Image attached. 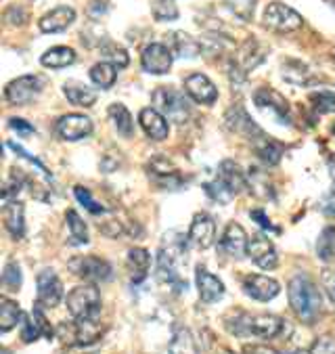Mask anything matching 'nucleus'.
Segmentation results:
<instances>
[{
  "label": "nucleus",
  "instance_id": "obj_44",
  "mask_svg": "<svg viewBox=\"0 0 335 354\" xmlns=\"http://www.w3.org/2000/svg\"><path fill=\"white\" fill-rule=\"evenodd\" d=\"M74 193H76L78 201H80L88 212H90V214H103V212H105V207L93 199V195H90V191H88V189H84V187H76V189H74Z\"/></svg>",
  "mask_w": 335,
  "mask_h": 354
},
{
  "label": "nucleus",
  "instance_id": "obj_10",
  "mask_svg": "<svg viewBox=\"0 0 335 354\" xmlns=\"http://www.w3.org/2000/svg\"><path fill=\"white\" fill-rule=\"evenodd\" d=\"M243 290L249 298L258 300V302H268L279 296L281 286L271 279V277H264V274H247L243 279Z\"/></svg>",
  "mask_w": 335,
  "mask_h": 354
},
{
  "label": "nucleus",
  "instance_id": "obj_45",
  "mask_svg": "<svg viewBox=\"0 0 335 354\" xmlns=\"http://www.w3.org/2000/svg\"><path fill=\"white\" fill-rule=\"evenodd\" d=\"M310 354H335V335H323L310 346Z\"/></svg>",
  "mask_w": 335,
  "mask_h": 354
},
{
  "label": "nucleus",
  "instance_id": "obj_11",
  "mask_svg": "<svg viewBox=\"0 0 335 354\" xmlns=\"http://www.w3.org/2000/svg\"><path fill=\"white\" fill-rule=\"evenodd\" d=\"M38 288V304L44 308H55L63 300V286L52 270H42L36 281Z\"/></svg>",
  "mask_w": 335,
  "mask_h": 354
},
{
  "label": "nucleus",
  "instance_id": "obj_7",
  "mask_svg": "<svg viewBox=\"0 0 335 354\" xmlns=\"http://www.w3.org/2000/svg\"><path fill=\"white\" fill-rule=\"evenodd\" d=\"M42 86H44V82L40 76H21L7 84L5 97L13 105H26L42 93Z\"/></svg>",
  "mask_w": 335,
  "mask_h": 354
},
{
  "label": "nucleus",
  "instance_id": "obj_51",
  "mask_svg": "<svg viewBox=\"0 0 335 354\" xmlns=\"http://www.w3.org/2000/svg\"><path fill=\"white\" fill-rule=\"evenodd\" d=\"M243 354H277L273 348H268V346H247L243 350Z\"/></svg>",
  "mask_w": 335,
  "mask_h": 354
},
{
  "label": "nucleus",
  "instance_id": "obj_27",
  "mask_svg": "<svg viewBox=\"0 0 335 354\" xmlns=\"http://www.w3.org/2000/svg\"><path fill=\"white\" fill-rule=\"evenodd\" d=\"M168 48L172 50V55H176V57H186V59H191V57H197L199 53H201V44L197 42V40H193L189 34H184V32H172L170 34V38H168Z\"/></svg>",
  "mask_w": 335,
  "mask_h": 354
},
{
  "label": "nucleus",
  "instance_id": "obj_22",
  "mask_svg": "<svg viewBox=\"0 0 335 354\" xmlns=\"http://www.w3.org/2000/svg\"><path fill=\"white\" fill-rule=\"evenodd\" d=\"M74 19H76V11L72 7H57L40 19V30L44 34H57L70 28Z\"/></svg>",
  "mask_w": 335,
  "mask_h": 354
},
{
  "label": "nucleus",
  "instance_id": "obj_33",
  "mask_svg": "<svg viewBox=\"0 0 335 354\" xmlns=\"http://www.w3.org/2000/svg\"><path fill=\"white\" fill-rule=\"evenodd\" d=\"M157 274H160V279H162L164 283H170V286H178L180 290H182V288L186 290V283L180 281L178 272H176V268H174V264H172V258H170V254H166V250L160 252Z\"/></svg>",
  "mask_w": 335,
  "mask_h": 354
},
{
  "label": "nucleus",
  "instance_id": "obj_29",
  "mask_svg": "<svg viewBox=\"0 0 335 354\" xmlns=\"http://www.w3.org/2000/svg\"><path fill=\"white\" fill-rule=\"evenodd\" d=\"M63 93L65 97L70 99V103L74 105H80V107H93L95 101H97V93L84 84H76V82H70L63 86Z\"/></svg>",
  "mask_w": 335,
  "mask_h": 354
},
{
  "label": "nucleus",
  "instance_id": "obj_20",
  "mask_svg": "<svg viewBox=\"0 0 335 354\" xmlns=\"http://www.w3.org/2000/svg\"><path fill=\"white\" fill-rule=\"evenodd\" d=\"M61 327H65L67 331H70V342H74V344H78V346H90V344H95V342L101 337V333H103V329H101V325L97 323V319L76 321L74 325H61Z\"/></svg>",
  "mask_w": 335,
  "mask_h": 354
},
{
  "label": "nucleus",
  "instance_id": "obj_17",
  "mask_svg": "<svg viewBox=\"0 0 335 354\" xmlns=\"http://www.w3.org/2000/svg\"><path fill=\"white\" fill-rule=\"evenodd\" d=\"M195 277H197L199 298L204 300L206 304H214V302H218L224 296V283L216 274L206 270L204 266H197Z\"/></svg>",
  "mask_w": 335,
  "mask_h": 354
},
{
  "label": "nucleus",
  "instance_id": "obj_42",
  "mask_svg": "<svg viewBox=\"0 0 335 354\" xmlns=\"http://www.w3.org/2000/svg\"><path fill=\"white\" fill-rule=\"evenodd\" d=\"M310 101H312V105H314V109L318 113H333L335 111V95L333 93H327V91L314 93L310 97Z\"/></svg>",
  "mask_w": 335,
  "mask_h": 354
},
{
  "label": "nucleus",
  "instance_id": "obj_4",
  "mask_svg": "<svg viewBox=\"0 0 335 354\" xmlns=\"http://www.w3.org/2000/svg\"><path fill=\"white\" fill-rule=\"evenodd\" d=\"M245 185H247V180H245L243 172L239 170V166L231 160H224L218 166L216 180L210 185V193L216 201L227 203L233 195L241 193L245 189Z\"/></svg>",
  "mask_w": 335,
  "mask_h": 354
},
{
  "label": "nucleus",
  "instance_id": "obj_25",
  "mask_svg": "<svg viewBox=\"0 0 335 354\" xmlns=\"http://www.w3.org/2000/svg\"><path fill=\"white\" fill-rule=\"evenodd\" d=\"M139 122L145 130V134L153 140H164L168 136V122L166 118L153 109V107H145L141 113H139Z\"/></svg>",
  "mask_w": 335,
  "mask_h": 354
},
{
  "label": "nucleus",
  "instance_id": "obj_13",
  "mask_svg": "<svg viewBox=\"0 0 335 354\" xmlns=\"http://www.w3.org/2000/svg\"><path fill=\"white\" fill-rule=\"evenodd\" d=\"M189 239L199 250L212 248L214 241H216V223H214V218L204 214V212H201V214H195V218L191 223V229H189Z\"/></svg>",
  "mask_w": 335,
  "mask_h": 354
},
{
  "label": "nucleus",
  "instance_id": "obj_49",
  "mask_svg": "<svg viewBox=\"0 0 335 354\" xmlns=\"http://www.w3.org/2000/svg\"><path fill=\"white\" fill-rule=\"evenodd\" d=\"M251 218H253V221H256V223H258L262 229H273V231H279V229H277V227H275L271 221L264 218V212H262V209H253V212H251Z\"/></svg>",
  "mask_w": 335,
  "mask_h": 354
},
{
  "label": "nucleus",
  "instance_id": "obj_19",
  "mask_svg": "<svg viewBox=\"0 0 335 354\" xmlns=\"http://www.w3.org/2000/svg\"><path fill=\"white\" fill-rule=\"evenodd\" d=\"M220 248L224 254H229L231 258H241L247 254V237L241 225L231 223L224 229V235L220 239Z\"/></svg>",
  "mask_w": 335,
  "mask_h": 354
},
{
  "label": "nucleus",
  "instance_id": "obj_35",
  "mask_svg": "<svg viewBox=\"0 0 335 354\" xmlns=\"http://www.w3.org/2000/svg\"><path fill=\"white\" fill-rule=\"evenodd\" d=\"M256 153H258V158L264 162V164H268V166H277L279 164V160H281V156H283V149L277 145V143H273V140H268V138H260V143H258V147H256Z\"/></svg>",
  "mask_w": 335,
  "mask_h": 354
},
{
  "label": "nucleus",
  "instance_id": "obj_23",
  "mask_svg": "<svg viewBox=\"0 0 335 354\" xmlns=\"http://www.w3.org/2000/svg\"><path fill=\"white\" fill-rule=\"evenodd\" d=\"M126 264H128V272H130V281L132 283H143L149 274V266H151V256L147 250L143 248H132L126 256Z\"/></svg>",
  "mask_w": 335,
  "mask_h": 354
},
{
  "label": "nucleus",
  "instance_id": "obj_16",
  "mask_svg": "<svg viewBox=\"0 0 335 354\" xmlns=\"http://www.w3.org/2000/svg\"><path fill=\"white\" fill-rule=\"evenodd\" d=\"M253 101L258 105V109L262 111H268L275 120L279 122H289V105L287 101L273 88H260L256 95H253Z\"/></svg>",
  "mask_w": 335,
  "mask_h": 354
},
{
  "label": "nucleus",
  "instance_id": "obj_24",
  "mask_svg": "<svg viewBox=\"0 0 335 354\" xmlns=\"http://www.w3.org/2000/svg\"><path fill=\"white\" fill-rule=\"evenodd\" d=\"M40 335L52 337V327L48 325V321H46V317L42 315L40 304H38L30 317H23V331H21V337H23V342H36Z\"/></svg>",
  "mask_w": 335,
  "mask_h": 354
},
{
  "label": "nucleus",
  "instance_id": "obj_54",
  "mask_svg": "<svg viewBox=\"0 0 335 354\" xmlns=\"http://www.w3.org/2000/svg\"><path fill=\"white\" fill-rule=\"evenodd\" d=\"M291 354H302V352H291Z\"/></svg>",
  "mask_w": 335,
  "mask_h": 354
},
{
  "label": "nucleus",
  "instance_id": "obj_15",
  "mask_svg": "<svg viewBox=\"0 0 335 354\" xmlns=\"http://www.w3.org/2000/svg\"><path fill=\"white\" fill-rule=\"evenodd\" d=\"M184 91H186V95H189L193 101H197V103H201V105H212V103L218 99V88H216L214 82H212L208 76H204V74H191V76H186V80H184Z\"/></svg>",
  "mask_w": 335,
  "mask_h": 354
},
{
  "label": "nucleus",
  "instance_id": "obj_53",
  "mask_svg": "<svg viewBox=\"0 0 335 354\" xmlns=\"http://www.w3.org/2000/svg\"><path fill=\"white\" fill-rule=\"evenodd\" d=\"M0 354H11V352L7 348H0Z\"/></svg>",
  "mask_w": 335,
  "mask_h": 354
},
{
  "label": "nucleus",
  "instance_id": "obj_2",
  "mask_svg": "<svg viewBox=\"0 0 335 354\" xmlns=\"http://www.w3.org/2000/svg\"><path fill=\"white\" fill-rule=\"evenodd\" d=\"M287 292H289V304L298 315V319H302L304 323L316 321L323 308V300L314 283L306 274H298L289 281Z\"/></svg>",
  "mask_w": 335,
  "mask_h": 354
},
{
  "label": "nucleus",
  "instance_id": "obj_21",
  "mask_svg": "<svg viewBox=\"0 0 335 354\" xmlns=\"http://www.w3.org/2000/svg\"><path fill=\"white\" fill-rule=\"evenodd\" d=\"M227 126L241 134V136H247V138H262V130L253 124V120L247 115V111L243 107H231L227 111Z\"/></svg>",
  "mask_w": 335,
  "mask_h": 354
},
{
  "label": "nucleus",
  "instance_id": "obj_43",
  "mask_svg": "<svg viewBox=\"0 0 335 354\" xmlns=\"http://www.w3.org/2000/svg\"><path fill=\"white\" fill-rule=\"evenodd\" d=\"M291 67L296 69V72H291V69L283 67V76L289 82H294V84H308V78H310L308 67L304 63H298V61H291Z\"/></svg>",
  "mask_w": 335,
  "mask_h": 354
},
{
  "label": "nucleus",
  "instance_id": "obj_1",
  "mask_svg": "<svg viewBox=\"0 0 335 354\" xmlns=\"http://www.w3.org/2000/svg\"><path fill=\"white\" fill-rule=\"evenodd\" d=\"M227 327L235 335H253L260 339H273L281 335V331L287 327L281 317L275 315H245L235 313L227 319Z\"/></svg>",
  "mask_w": 335,
  "mask_h": 354
},
{
  "label": "nucleus",
  "instance_id": "obj_12",
  "mask_svg": "<svg viewBox=\"0 0 335 354\" xmlns=\"http://www.w3.org/2000/svg\"><path fill=\"white\" fill-rule=\"evenodd\" d=\"M247 256L256 262V266H260L264 270H275L279 264V256H277L273 241H268V237H264V235H256L247 243Z\"/></svg>",
  "mask_w": 335,
  "mask_h": 354
},
{
  "label": "nucleus",
  "instance_id": "obj_34",
  "mask_svg": "<svg viewBox=\"0 0 335 354\" xmlns=\"http://www.w3.org/2000/svg\"><path fill=\"white\" fill-rule=\"evenodd\" d=\"M109 118H111L115 130L122 136H130L132 134V115H130V111L122 103H113L109 107Z\"/></svg>",
  "mask_w": 335,
  "mask_h": 354
},
{
  "label": "nucleus",
  "instance_id": "obj_38",
  "mask_svg": "<svg viewBox=\"0 0 335 354\" xmlns=\"http://www.w3.org/2000/svg\"><path fill=\"white\" fill-rule=\"evenodd\" d=\"M101 53H103L105 61L111 63V65H115V67H126V65H128V53H126L122 46L113 44V42H107V44L101 48Z\"/></svg>",
  "mask_w": 335,
  "mask_h": 354
},
{
  "label": "nucleus",
  "instance_id": "obj_14",
  "mask_svg": "<svg viewBox=\"0 0 335 354\" xmlns=\"http://www.w3.org/2000/svg\"><path fill=\"white\" fill-rule=\"evenodd\" d=\"M57 132L63 140H80L93 132V122L88 115L67 113L57 122Z\"/></svg>",
  "mask_w": 335,
  "mask_h": 354
},
{
  "label": "nucleus",
  "instance_id": "obj_8",
  "mask_svg": "<svg viewBox=\"0 0 335 354\" xmlns=\"http://www.w3.org/2000/svg\"><path fill=\"white\" fill-rule=\"evenodd\" d=\"M141 63H143V69L149 74H155V76L168 74L170 67H172V50L166 44H160V42L147 44L143 48Z\"/></svg>",
  "mask_w": 335,
  "mask_h": 354
},
{
  "label": "nucleus",
  "instance_id": "obj_6",
  "mask_svg": "<svg viewBox=\"0 0 335 354\" xmlns=\"http://www.w3.org/2000/svg\"><path fill=\"white\" fill-rule=\"evenodd\" d=\"M302 24V15L283 3H271L264 11V26L275 32H296Z\"/></svg>",
  "mask_w": 335,
  "mask_h": 354
},
{
  "label": "nucleus",
  "instance_id": "obj_52",
  "mask_svg": "<svg viewBox=\"0 0 335 354\" xmlns=\"http://www.w3.org/2000/svg\"><path fill=\"white\" fill-rule=\"evenodd\" d=\"M329 172H331V178H333V183H335V156H333L331 162H329Z\"/></svg>",
  "mask_w": 335,
  "mask_h": 354
},
{
  "label": "nucleus",
  "instance_id": "obj_36",
  "mask_svg": "<svg viewBox=\"0 0 335 354\" xmlns=\"http://www.w3.org/2000/svg\"><path fill=\"white\" fill-rule=\"evenodd\" d=\"M316 254L320 260H333L335 258V227H327L318 241H316Z\"/></svg>",
  "mask_w": 335,
  "mask_h": 354
},
{
  "label": "nucleus",
  "instance_id": "obj_32",
  "mask_svg": "<svg viewBox=\"0 0 335 354\" xmlns=\"http://www.w3.org/2000/svg\"><path fill=\"white\" fill-rule=\"evenodd\" d=\"M115 76H117V67L103 61V63H97L93 65L90 69V80L99 86V88H111L113 82H115Z\"/></svg>",
  "mask_w": 335,
  "mask_h": 354
},
{
  "label": "nucleus",
  "instance_id": "obj_41",
  "mask_svg": "<svg viewBox=\"0 0 335 354\" xmlns=\"http://www.w3.org/2000/svg\"><path fill=\"white\" fill-rule=\"evenodd\" d=\"M3 286L11 292H17L21 288V270H19V264L15 262H9L5 266V272H3Z\"/></svg>",
  "mask_w": 335,
  "mask_h": 354
},
{
  "label": "nucleus",
  "instance_id": "obj_55",
  "mask_svg": "<svg viewBox=\"0 0 335 354\" xmlns=\"http://www.w3.org/2000/svg\"><path fill=\"white\" fill-rule=\"evenodd\" d=\"M333 134H335V124H333Z\"/></svg>",
  "mask_w": 335,
  "mask_h": 354
},
{
  "label": "nucleus",
  "instance_id": "obj_3",
  "mask_svg": "<svg viewBox=\"0 0 335 354\" xmlns=\"http://www.w3.org/2000/svg\"><path fill=\"white\" fill-rule=\"evenodd\" d=\"M67 310L76 321H88V319H97L99 310H101V294L95 286L90 283H84V286L74 288L70 294H67Z\"/></svg>",
  "mask_w": 335,
  "mask_h": 354
},
{
  "label": "nucleus",
  "instance_id": "obj_50",
  "mask_svg": "<svg viewBox=\"0 0 335 354\" xmlns=\"http://www.w3.org/2000/svg\"><path fill=\"white\" fill-rule=\"evenodd\" d=\"M320 209L325 212L327 216H335V195L325 197V199H323V203H320Z\"/></svg>",
  "mask_w": 335,
  "mask_h": 354
},
{
  "label": "nucleus",
  "instance_id": "obj_26",
  "mask_svg": "<svg viewBox=\"0 0 335 354\" xmlns=\"http://www.w3.org/2000/svg\"><path fill=\"white\" fill-rule=\"evenodd\" d=\"M3 216H5V227L7 231L15 237L21 239L26 235V221H23V205L17 201H9L3 205Z\"/></svg>",
  "mask_w": 335,
  "mask_h": 354
},
{
  "label": "nucleus",
  "instance_id": "obj_9",
  "mask_svg": "<svg viewBox=\"0 0 335 354\" xmlns=\"http://www.w3.org/2000/svg\"><path fill=\"white\" fill-rule=\"evenodd\" d=\"M70 268L82 277L84 281H90V283H99V281H107L109 274H111V266L97 258V256H80V258H74L70 262Z\"/></svg>",
  "mask_w": 335,
  "mask_h": 354
},
{
  "label": "nucleus",
  "instance_id": "obj_47",
  "mask_svg": "<svg viewBox=\"0 0 335 354\" xmlns=\"http://www.w3.org/2000/svg\"><path fill=\"white\" fill-rule=\"evenodd\" d=\"M7 145H9V147H11V149H13V151H15L17 156H21V158H26V160H30V162H32V164H34V166H36L38 170H42V172H44V174H46V176L50 178V172L46 170V166H44V164H42L40 160H36L34 156H30L28 151H23V147H19V145H15V143H7Z\"/></svg>",
  "mask_w": 335,
  "mask_h": 354
},
{
  "label": "nucleus",
  "instance_id": "obj_5",
  "mask_svg": "<svg viewBox=\"0 0 335 354\" xmlns=\"http://www.w3.org/2000/svg\"><path fill=\"white\" fill-rule=\"evenodd\" d=\"M153 105L164 118L174 124H184L191 118V107L186 99L174 88H157L153 93Z\"/></svg>",
  "mask_w": 335,
  "mask_h": 354
},
{
  "label": "nucleus",
  "instance_id": "obj_39",
  "mask_svg": "<svg viewBox=\"0 0 335 354\" xmlns=\"http://www.w3.org/2000/svg\"><path fill=\"white\" fill-rule=\"evenodd\" d=\"M151 9H153V17L157 21H172L178 17V9L172 0H155Z\"/></svg>",
  "mask_w": 335,
  "mask_h": 354
},
{
  "label": "nucleus",
  "instance_id": "obj_18",
  "mask_svg": "<svg viewBox=\"0 0 335 354\" xmlns=\"http://www.w3.org/2000/svg\"><path fill=\"white\" fill-rule=\"evenodd\" d=\"M147 172L149 176L162 185V187H168V189H176L180 187L182 178H180V172L176 170V166H172V162H168L166 158H153L149 164H147Z\"/></svg>",
  "mask_w": 335,
  "mask_h": 354
},
{
  "label": "nucleus",
  "instance_id": "obj_30",
  "mask_svg": "<svg viewBox=\"0 0 335 354\" xmlns=\"http://www.w3.org/2000/svg\"><path fill=\"white\" fill-rule=\"evenodd\" d=\"M65 223H67V229H70V241L74 245L88 243V229H86L84 221L78 216L76 209H67L65 212Z\"/></svg>",
  "mask_w": 335,
  "mask_h": 354
},
{
  "label": "nucleus",
  "instance_id": "obj_37",
  "mask_svg": "<svg viewBox=\"0 0 335 354\" xmlns=\"http://www.w3.org/2000/svg\"><path fill=\"white\" fill-rule=\"evenodd\" d=\"M262 59H264V50L260 48V44L256 40L245 42V46L241 48V65H243V69H253Z\"/></svg>",
  "mask_w": 335,
  "mask_h": 354
},
{
  "label": "nucleus",
  "instance_id": "obj_28",
  "mask_svg": "<svg viewBox=\"0 0 335 354\" xmlns=\"http://www.w3.org/2000/svg\"><path fill=\"white\" fill-rule=\"evenodd\" d=\"M76 61V53L74 48H67V46H55L50 50H46L42 57H40V63L44 67H50V69H61V67H67Z\"/></svg>",
  "mask_w": 335,
  "mask_h": 354
},
{
  "label": "nucleus",
  "instance_id": "obj_40",
  "mask_svg": "<svg viewBox=\"0 0 335 354\" xmlns=\"http://www.w3.org/2000/svg\"><path fill=\"white\" fill-rule=\"evenodd\" d=\"M224 5L243 21H249L256 9V0H224Z\"/></svg>",
  "mask_w": 335,
  "mask_h": 354
},
{
  "label": "nucleus",
  "instance_id": "obj_48",
  "mask_svg": "<svg viewBox=\"0 0 335 354\" xmlns=\"http://www.w3.org/2000/svg\"><path fill=\"white\" fill-rule=\"evenodd\" d=\"M9 126H11L13 130H17L21 136H30V134L34 132V126H32V124H28L26 120H19V118L9 120Z\"/></svg>",
  "mask_w": 335,
  "mask_h": 354
},
{
  "label": "nucleus",
  "instance_id": "obj_46",
  "mask_svg": "<svg viewBox=\"0 0 335 354\" xmlns=\"http://www.w3.org/2000/svg\"><path fill=\"white\" fill-rule=\"evenodd\" d=\"M320 283H323L327 296L331 298V302L335 304V268H325L320 272Z\"/></svg>",
  "mask_w": 335,
  "mask_h": 354
},
{
  "label": "nucleus",
  "instance_id": "obj_31",
  "mask_svg": "<svg viewBox=\"0 0 335 354\" xmlns=\"http://www.w3.org/2000/svg\"><path fill=\"white\" fill-rule=\"evenodd\" d=\"M19 321H21L19 304L9 298H3V302H0V331L3 333L11 331Z\"/></svg>",
  "mask_w": 335,
  "mask_h": 354
}]
</instances>
